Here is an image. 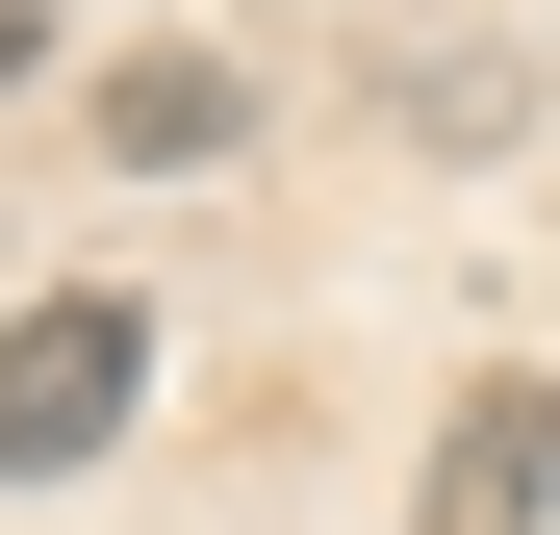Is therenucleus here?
<instances>
[{"mask_svg":"<svg viewBox=\"0 0 560 535\" xmlns=\"http://www.w3.org/2000/svg\"><path fill=\"white\" fill-rule=\"evenodd\" d=\"M128 383H153V306H128V281L26 306V332H0V485H77V460L128 433Z\"/></svg>","mask_w":560,"mask_h":535,"instance_id":"1","label":"nucleus"},{"mask_svg":"<svg viewBox=\"0 0 560 535\" xmlns=\"http://www.w3.org/2000/svg\"><path fill=\"white\" fill-rule=\"evenodd\" d=\"M230 128H255V77H230V51H128V77H103V153H128V178H205Z\"/></svg>","mask_w":560,"mask_h":535,"instance_id":"2","label":"nucleus"},{"mask_svg":"<svg viewBox=\"0 0 560 535\" xmlns=\"http://www.w3.org/2000/svg\"><path fill=\"white\" fill-rule=\"evenodd\" d=\"M458 485H485V510H535V535H560V383H485V408H458Z\"/></svg>","mask_w":560,"mask_h":535,"instance_id":"3","label":"nucleus"},{"mask_svg":"<svg viewBox=\"0 0 560 535\" xmlns=\"http://www.w3.org/2000/svg\"><path fill=\"white\" fill-rule=\"evenodd\" d=\"M26 51H51V26H26V0H0V103H26Z\"/></svg>","mask_w":560,"mask_h":535,"instance_id":"4","label":"nucleus"}]
</instances>
